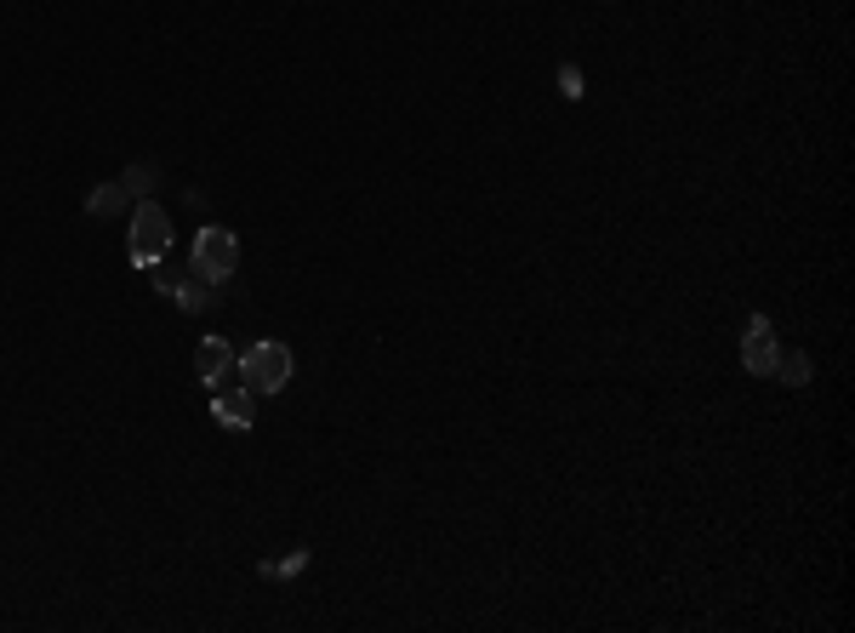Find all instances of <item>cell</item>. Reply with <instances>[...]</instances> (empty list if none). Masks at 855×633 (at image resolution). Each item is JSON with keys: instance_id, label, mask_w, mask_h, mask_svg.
<instances>
[{"instance_id": "obj_5", "label": "cell", "mask_w": 855, "mask_h": 633, "mask_svg": "<svg viewBox=\"0 0 855 633\" xmlns=\"http://www.w3.org/2000/svg\"><path fill=\"white\" fill-rule=\"evenodd\" d=\"M235 366H240V354L228 348V337H206L200 348H194V371H200V382H206V388H223Z\"/></svg>"}, {"instance_id": "obj_10", "label": "cell", "mask_w": 855, "mask_h": 633, "mask_svg": "<svg viewBox=\"0 0 855 633\" xmlns=\"http://www.w3.org/2000/svg\"><path fill=\"white\" fill-rule=\"evenodd\" d=\"M302 565H308V548L286 553V560H268V565H262V576H280V582H286V576H297Z\"/></svg>"}, {"instance_id": "obj_12", "label": "cell", "mask_w": 855, "mask_h": 633, "mask_svg": "<svg viewBox=\"0 0 855 633\" xmlns=\"http://www.w3.org/2000/svg\"><path fill=\"white\" fill-rule=\"evenodd\" d=\"M559 92H565L570 103L581 98V69H576V63H565V69H559Z\"/></svg>"}, {"instance_id": "obj_4", "label": "cell", "mask_w": 855, "mask_h": 633, "mask_svg": "<svg viewBox=\"0 0 855 633\" xmlns=\"http://www.w3.org/2000/svg\"><path fill=\"white\" fill-rule=\"evenodd\" d=\"M742 366L753 377H775V366H782V348H775V326L764 320V314H753L748 331H742Z\"/></svg>"}, {"instance_id": "obj_3", "label": "cell", "mask_w": 855, "mask_h": 633, "mask_svg": "<svg viewBox=\"0 0 855 633\" xmlns=\"http://www.w3.org/2000/svg\"><path fill=\"white\" fill-rule=\"evenodd\" d=\"M235 371L246 377L251 394H280V388L291 382V348H286V343H251V348L240 354Z\"/></svg>"}, {"instance_id": "obj_11", "label": "cell", "mask_w": 855, "mask_h": 633, "mask_svg": "<svg viewBox=\"0 0 855 633\" xmlns=\"http://www.w3.org/2000/svg\"><path fill=\"white\" fill-rule=\"evenodd\" d=\"M775 377H787V382H810V360H804V354H787V360L775 366Z\"/></svg>"}, {"instance_id": "obj_7", "label": "cell", "mask_w": 855, "mask_h": 633, "mask_svg": "<svg viewBox=\"0 0 855 633\" xmlns=\"http://www.w3.org/2000/svg\"><path fill=\"white\" fill-rule=\"evenodd\" d=\"M161 292H166L172 303L194 308V314H200V308H212V286H206V280L194 286V280H172V274H161Z\"/></svg>"}, {"instance_id": "obj_9", "label": "cell", "mask_w": 855, "mask_h": 633, "mask_svg": "<svg viewBox=\"0 0 855 633\" xmlns=\"http://www.w3.org/2000/svg\"><path fill=\"white\" fill-rule=\"evenodd\" d=\"M154 177H161V166H154V161H143V166H126V172H121L126 194H143V188H154Z\"/></svg>"}, {"instance_id": "obj_1", "label": "cell", "mask_w": 855, "mask_h": 633, "mask_svg": "<svg viewBox=\"0 0 855 633\" xmlns=\"http://www.w3.org/2000/svg\"><path fill=\"white\" fill-rule=\"evenodd\" d=\"M188 257H194V274H200L206 286H223L228 274L240 268V241L223 223H206L200 234H194V252Z\"/></svg>"}, {"instance_id": "obj_8", "label": "cell", "mask_w": 855, "mask_h": 633, "mask_svg": "<svg viewBox=\"0 0 855 633\" xmlns=\"http://www.w3.org/2000/svg\"><path fill=\"white\" fill-rule=\"evenodd\" d=\"M126 201H132L126 183H103V188H92V194H86V212H92V217H114Z\"/></svg>"}, {"instance_id": "obj_6", "label": "cell", "mask_w": 855, "mask_h": 633, "mask_svg": "<svg viewBox=\"0 0 855 633\" xmlns=\"http://www.w3.org/2000/svg\"><path fill=\"white\" fill-rule=\"evenodd\" d=\"M212 417H217L223 428H235V433H246V428L257 422V406H251V388H217V400H212Z\"/></svg>"}, {"instance_id": "obj_2", "label": "cell", "mask_w": 855, "mask_h": 633, "mask_svg": "<svg viewBox=\"0 0 855 633\" xmlns=\"http://www.w3.org/2000/svg\"><path fill=\"white\" fill-rule=\"evenodd\" d=\"M132 234H126V257L137 263V268H154L166 257V246H172V217L154 206V201H143L137 212H132V223H126Z\"/></svg>"}]
</instances>
